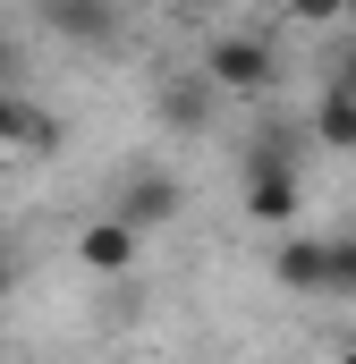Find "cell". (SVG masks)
<instances>
[{
    "mask_svg": "<svg viewBox=\"0 0 356 364\" xmlns=\"http://www.w3.org/2000/svg\"><path fill=\"white\" fill-rule=\"evenodd\" d=\"M297 170H305V127H263L246 153H238V195H246V220L288 229L297 220Z\"/></svg>",
    "mask_w": 356,
    "mask_h": 364,
    "instance_id": "6da1fadb",
    "label": "cell"
},
{
    "mask_svg": "<svg viewBox=\"0 0 356 364\" xmlns=\"http://www.w3.org/2000/svg\"><path fill=\"white\" fill-rule=\"evenodd\" d=\"M195 77L221 93V102H229V93H271V85H280V43L255 34V26H221V34L204 43Z\"/></svg>",
    "mask_w": 356,
    "mask_h": 364,
    "instance_id": "7a4b0ae2",
    "label": "cell"
},
{
    "mask_svg": "<svg viewBox=\"0 0 356 364\" xmlns=\"http://www.w3.org/2000/svg\"><path fill=\"white\" fill-rule=\"evenodd\" d=\"M178 212H187L178 170H136V178L110 195V220H119V229H136V237H145V229H170Z\"/></svg>",
    "mask_w": 356,
    "mask_h": 364,
    "instance_id": "3957f363",
    "label": "cell"
},
{
    "mask_svg": "<svg viewBox=\"0 0 356 364\" xmlns=\"http://www.w3.org/2000/svg\"><path fill=\"white\" fill-rule=\"evenodd\" d=\"M43 34L85 43V51H110V43L127 34V17H119L110 0H43Z\"/></svg>",
    "mask_w": 356,
    "mask_h": 364,
    "instance_id": "277c9868",
    "label": "cell"
},
{
    "mask_svg": "<svg viewBox=\"0 0 356 364\" xmlns=\"http://www.w3.org/2000/svg\"><path fill=\"white\" fill-rule=\"evenodd\" d=\"M153 110H162V127H170V136H204V127H212V110H221V93L204 85L195 68H178V77L153 85Z\"/></svg>",
    "mask_w": 356,
    "mask_h": 364,
    "instance_id": "5b68a950",
    "label": "cell"
},
{
    "mask_svg": "<svg viewBox=\"0 0 356 364\" xmlns=\"http://www.w3.org/2000/svg\"><path fill=\"white\" fill-rule=\"evenodd\" d=\"M271 279H280L288 296H323V279H331V246H323L314 229H288V237L271 246Z\"/></svg>",
    "mask_w": 356,
    "mask_h": 364,
    "instance_id": "8992f818",
    "label": "cell"
},
{
    "mask_svg": "<svg viewBox=\"0 0 356 364\" xmlns=\"http://www.w3.org/2000/svg\"><path fill=\"white\" fill-rule=\"evenodd\" d=\"M0 153H60V110L34 93H0Z\"/></svg>",
    "mask_w": 356,
    "mask_h": 364,
    "instance_id": "52a82bcc",
    "label": "cell"
},
{
    "mask_svg": "<svg viewBox=\"0 0 356 364\" xmlns=\"http://www.w3.org/2000/svg\"><path fill=\"white\" fill-rule=\"evenodd\" d=\"M77 263H85V272H136V229H119L110 212L85 220V229H77Z\"/></svg>",
    "mask_w": 356,
    "mask_h": 364,
    "instance_id": "ba28073f",
    "label": "cell"
},
{
    "mask_svg": "<svg viewBox=\"0 0 356 364\" xmlns=\"http://www.w3.org/2000/svg\"><path fill=\"white\" fill-rule=\"evenodd\" d=\"M305 136H314V144H331V153H356V102L348 93H314V119H305Z\"/></svg>",
    "mask_w": 356,
    "mask_h": 364,
    "instance_id": "9c48e42d",
    "label": "cell"
},
{
    "mask_svg": "<svg viewBox=\"0 0 356 364\" xmlns=\"http://www.w3.org/2000/svg\"><path fill=\"white\" fill-rule=\"evenodd\" d=\"M323 246H331V279H323V296H356V229L323 237Z\"/></svg>",
    "mask_w": 356,
    "mask_h": 364,
    "instance_id": "30bf717a",
    "label": "cell"
},
{
    "mask_svg": "<svg viewBox=\"0 0 356 364\" xmlns=\"http://www.w3.org/2000/svg\"><path fill=\"white\" fill-rule=\"evenodd\" d=\"M0 93H26V43L0 34Z\"/></svg>",
    "mask_w": 356,
    "mask_h": 364,
    "instance_id": "8fae6325",
    "label": "cell"
},
{
    "mask_svg": "<svg viewBox=\"0 0 356 364\" xmlns=\"http://www.w3.org/2000/svg\"><path fill=\"white\" fill-rule=\"evenodd\" d=\"M331 93H348V102H356V51L340 60V68H331Z\"/></svg>",
    "mask_w": 356,
    "mask_h": 364,
    "instance_id": "7c38bea8",
    "label": "cell"
},
{
    "mask_svg": "<svg viewBox=\"0 0 356 364\" xmlns=\"http://www.w3.org/2000/svg\"><path fill=\"white\" fill-rule=\"evenodd\" d=\"M9 288H17V255L0 246V296H9Z\"/></svg>",
    "mask_w": 356,
    "mask_h": 364,
    "instance_id": "4fadbf2b",
    "label": "cell"
},
{
    "mask_svg": "<svg viewBox=\"0 0 356 364\" xmlns=\"http://www.w3.org/2000/svg\"><path fill=\"white\" fill-rule=\"evenodd\" d=\"M340 26H348V51H356V0H348V9H340Z\"/></svg>",
    "mask_w": 356,
    "mask_h": 364,
    "instance_id": "5bb4252c",
    "label": "cell"
},
{
    "mask_svg": "<svg viewBox=\"0 0 356 364\" xmlns=\"http://www.w3.org/2000/svg\"><path fill=\"white\" fill-rule=\"evenodd\" d=\"M340 364H356V339H348V348H340Z\"/></svg>",
    "mask_w": 356,
    "mask_h": 364,
    "instance_id": "9a60e30c",
    "label": "cell"
}]
</instances>
